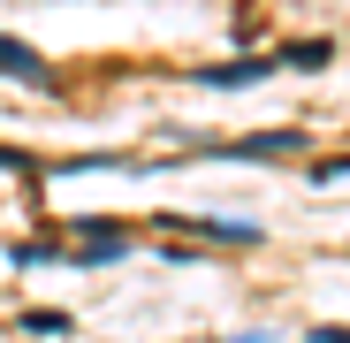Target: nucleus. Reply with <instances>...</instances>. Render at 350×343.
I'll return each mask as SVG.
<instances>
[{"mask_svg":"<svg viewBox=\"0 0 350 343\" xmlns=\"http://www.w3.org/2000/svg\"><path fill=\"white\" fill-rule=\"evenodd\" d=\"M282 62H267V53H252V62H221V69H206V84L213 92H237V84H259V77H274Z\"/></svg>","mask_w":350,"mask_h":343,"instance_id":"3","label":"nucleus"},{"mask_svg":"<svg viewBox=\"0 0 350 343\" xmlns=\"http://www.w3.org/2000/svg\"><path fill=\"white\" fill-rule=\"evenodd\" d=\"M228 160H289L305 153V130H267V138H244V145H221Z\"/></svg>","mask_w":350,"mask_h":343,"instance_id":"2","label":"nucleus"},{"mask_svg":"<svg viewBox=\"0 0 350 343\" xmlns=\"http://www.w3.org/2000/svg\"><path fill=\"white\" fill-rule=\"evenodd\" d=\"M312 343H350V328H312Z\"/></svg>","mask_w":350,"mask_h":343,"instance_id":"6","label":"nucleus"},{"mask_svg":"<svg viewBox=\"0 0 350 343\" xmlns=\"http://www.w3.org/2000/svg\"><path fill=\"white\" fill-rule=\"evenodd\" d=\"M31 335H69V313H23Z\"/></svg>","mask_w":350,"mask_h":343,"instance_id":"5","label":"nucleus"},{"mask_svg":"<svg viewBox=\"0 0 350 343\" xmlns=\"http://www.w3.org/2000/svg\"><path fill=\"white\" fill-rule=\"evenodd\" d=\"M327 53H335L327 38H305V46H289V53H282V69H327Z\"/></svg>","mask_w":350,"mask_h":343,"instance_id":"4","label":"nucleus"},{"mask_svg":"<svg viewBox=\"0 0 350 343\" xmlns=\"http://www.w3.org/2000/svg\"><path fill=\"white\" fill-rule=\"evenodd\" d=\"M0 77H8V84H53L46 53H31V46H23V38H8V31H0Z\"/></svg>","mask_w":350,"mask_h":343,"instance_id":"1","label":"nucleus"}]
</instances>
